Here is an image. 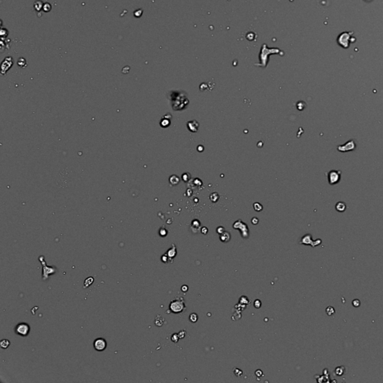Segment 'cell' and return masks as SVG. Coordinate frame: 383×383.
Returning <instances> with one entry per match:
<instances>
[{
	"instance_id": "cell-1",
	"label": "cell",
	"mask_w": 383,
	"mask_h": 383,
	"mask_svg": "<svg viewBox=\"0 0 383 383\" xmlns=\"http://www.w3.org/2000/svg\"><path fill=\"white\" fill-rule=\"evenodd\" d=\"M353 34L352 31H344V32L341 33L339 36H338V38H337V43L339 44L340 46L342 47L345 48H348L349 47V44L351 43V38H352V34Z\"/></svg>"
},
{
	"instance_id": "cell-2",
	"label": "cell",
	"mask_w": 383,
	"mask_h": 383,
	"mask_svg": "<svg viewBox=\"0 0 383 383\" xmlns=\"http://www.w3.org/2000/svg\"><path fill=\"white\" fill-rule=\"evenodd\" d=\"M169 308L174 313H180V312L183 311V309L185 308L183 299L181 298L180 299H173L170 303Z\"/></svg>"
},
{
	"instance_id": "cell-3",
	"label": "cell",
	"mask_w": 383,
	"mask_h": 383,
	"mask_svg": "<svg viewBox=\"0 0 383 383\" xmlns=\"http://www.w3.org/2000/svg\"><path fill=\"white\" fill-rule=\"evenodd\" d=\"M30 331V326L28 323H20L15 328L16 334L20 336H27Z\"/></svg>"
},
{
	"instance_id": "cell-4",
	"label": "cell",
	"mask_w": 383,
	"mask_h": 383,
	"mask_svg": "<svg viewBox=\"0 0 383 383\" xmlns=\"http://www.w3.org/2000/svg\"><path fill=\"white\" fill-rule=\"evenodd\" d=\"M341 171H332L329 173V182L330 184L333 185L339 182L340 178H341Z\"/></svg>"
},
{
	"instance_id": "cell-5",
	"label": "cell",
	"mask_w": 383,
	"mask_h": 383,
	"mask_svg": "<svg viewBox=\"0 0 383 383\" xmlns=\"http://www.w3.org/2000/svg\"><path fill=\"white\" fill-rule=\"evenodd\" d=\"M106 346H107V343H106V340L101 338V337L96 339L94 342V347L97 351H99V352L105 350Z\"/></svg>"
},
{
	"instance_id": "cell-6",
	"label": "cell",
	"mask_w": 383,
	"mask_h": 383,
	"mask_svg": "<svg viewBox=\"0 0 383 383\" xmlns=\"http://www.w3.org/2000/svg\"><path fill=\"white\" fill-rule=\"evenodd\" d=\"M355 147H356V145H355V142H354L353 140H349V142H346L345 145L338 146V147H337V150H339V151L346 152V151H349V150H355Z\"/></svg>"
},
{
	"instance_id": "cell-7",
	"label": "cell",
	"mask_w": 383,
	"mask_h": 383,
	"mask_svg": "<svg viewBox=\"0 0 383 383\" xmlns=\"http://www.w3.org/2000/svg\"><path fill=\"white\" fill-rule=\"evenodd\" d=\"M41 263H42V262H41ZM42 264L44 265V278H43V279H44V280H46V279L47 278L48 276H49V275L52 274V273H55V272H56V271H55V269H54V268H52V267H48L47 268V267L45 262H43Z\"/></svg>"
},
{
	"instance_id": "cell-8",
	"label": "cell",
	"mask_w": 383,
	"mask_h": 383,
	"mask_svg": "<svg viewBox=\"0 0 383 383\" xmlns=\"http://www.w3.org/2000/svg\"><path fill=\"white\" fill-rule=\"evenodd\" d=\"M166 254L168 256L169 259H173V258H175V257L176 256L177 254V250H176V247L174 244L172 245V248H170L168 251H167Z\"/></svg>"
},
{
	"instance_id": "cell-9",
	"label": "cell",
	"mask_w": 383,
	"mask_h": 383,
	"mask_svg": "<svg viewBox=\"0 0 383 383\" xmlns=\"http://www.w3.org/2000/svg\"><path fill=\"white\" fill-rule=\"evenodd\" d=\"M220 240L221 241L224 242V243H228L231 240L230 233L228 232L224 231L223 233L220 234Z\"/></svg>"
},
{
	"instance_id": "cell-10",
	"label": "cell",
	"mask_w": 383,
	"mask_h": 383,
	"mask_svg": "<svg viewBox=\"0 0 383 383\" xmlns=\"http://www.w3.org/2000/svg\"><path fill=\"white\" fill-rule=\"evenodd\" d=\"M346 206L345 203L341 202V201L337 202L335 205L336 210H337L338 212H344V211L346 210Z\"/></svg>"
},
{
	"instance_id": "cell-11",
	"label": "cell",
	"mask_w": 383,
	"mask_h": 383,
	"mask_svg": "<svg viewBox=\"0 0 383 383\" xmlns=\"http://www.w3.org/2000/svg\"><path fill=\"white\" fill-rule=\"evenodd\" d=\"M165 322V320H164V318L162 317L160 315H158V316L156 317V320H155V325L157 326H162L163 325Z\"/></svg>"
},
{
	"instance_id": "cell-12",
	"label": "cell",
	"mask_w": 383,
	"mask_h": 383,
	"mask_svg": "<svg viewBox=\"0 0 383 383\" xmlns=\"http://www.w3.org/2000/svg\"><path fill=\"white\" fill-rule=\"evenodd\" d=\"M9 345H10V341L6 339L2 340V341H1V343H0V346H1V347L2 349H7L9 346Z\"/></svg>"
},
{
	"instance_id": "cell-13",
	"label": "cell",
	"mask_w": 383,
	"mask_h": 383,
	"mask_svg": "<svg viewBox=\"0 0 383 383\" xmlns=\"http://www.w3.org/2000/svg\"><path fill=\"white\" fill-rule=\"evenodd\" d=\"M326 314H327L329 316H332L334 313H335V310L334 309V308L331 306H329L326 310Z\"/></svg>"
},
{
	"instance_id": "cell-14",
	"label": "cell",
	"mask_w": 383,
	"mask_h": 383,
	"mask_svg": "<svg viewBox=\"0 0 383 383\" xmlns=\"http://www.w3.org/2000/svg\"><path fill=\"white\" fill-rule=\"evenodd\" d=\"M198 319V315L196 314L195 313L191 314L190 316H189V320H190L192 323H196Z\"/></svg>"
},
{
	"instance_id": "cell-15",
	"label": "cell",
	"mask_w": 383,
	"mask_h": 383,
	"mask_svg": "<svg viewBox=\"0 0 383 383\" xmlns=\"http://www.w3.org/2000/svg\"><path fill=\"white\" fill-rule=\"evenodd\" d=\"M340 369H341V367H337V368L335 369V370H334V373H335L337 376L343 375V374H344V371H345L344 367H341V370H340Z\"/></svg>"
},
{
	"instance_id": "cell-16",
	"label": "cell",
	"mask_w": 383,
	"mask_h": 383,
	"mask_svg": "<svg viewBox=\"0 0 383 383\" xmlns=\"http://www.w3.org/2000/svg\"><path fill=\"white\" fill-rule=\"evenodd\" d=\"M93 281H94L93 278H92V277L88 278H87L86 280H85V284H84V287H89V286L91 285V284H92V283H93Z\"/></svg>"
},
{
	"instance_id": "cell-17",
	"label": "cell",
	"mask_w": 383,
	"mask_h": 383,
	"mask_svg": "<svg viewBox=\"0 0 383 383\" xmlns=\"http://www.w3.org/2000/svg\"><path fill=\"white\" fill-rule=\"evenodd\" d=\"M179 338H180V337H179V336H178V334H172V336H171V341H172L173 342H175V343L178 342V340H179Z\"/></svg>"
},
{
	"instance_id": "cell-18",
	"label": "cell",
	"mask_w": 383,
	"mask_h": 383,
	"mask_svg": "<svg viewBox=\"0 0 383 383\" xmlns=\"http://www.w3.org/2000/svg\"><path fill=\"white\" fill-rule=\"evenodd\" d=\"M161 260H162V261H163V263H166L168 262V260H170V259H169V258H168V255H167L166 254H163V256H162Z\"/></svg>"
},
{
	"instance_id": "cell-19",
	"label": "cell",
	"mask_w": 383,
	"mask_h": 383,
	"mask_svg": "<svg viewBox=\"0 0 383 383\" xmlns=\"http://www.w3.org/2000/svg\"><path fill=\"white\" fill-rule=\"evenodd\" d=\"M167 233H168V231L165 229L161 228L160 230V235L161 236H165L167 235Z\"/></svg>"
},
{
	"instance_id": "cell-20",
	"label": "cell",
	"mask_w": 383,
	"mask_h": 383,
	"mask_svg": "<svg viewBox=\"0 0 383 383\" xmlns=\"http://www.w3.org/2000/svg\"><path fill=\"white\" fill-rule=\"evenodd\" d=\"M254 307H255V308H261V301H260L259 299L255 300V301H254Z\"/></svg>"
},
{
	"instance_id": "cell-21",
	"label": "cell",
	"mask_w": 383,
	"mask_h": 383,
	"mask_svg": "<svg viewBox=\"0 0 383 383\" xmlns=\"http://www.w3.org/2000/svg\"><path fill=\"white\" fill-rule=\"evenodd\" d=\"M186 334V331H184V330H183V331H180L179 333H178V336H179L180 339H183V338H184Z\"/></svg>"
},
{
	"instance_id": "cell-22",
	"label": "cell",
	"mask_w": 383,
	"mask_h": 383,
	"mask_svg": "<svg viewBox=\"0 0 383 383\" xmlns=\"http://www.w3.org/2000/svg\"><path fill=\"white\" fill-rule=\"evenodd\" d=\"M352 305H353L355 307L360 306V301L358 299H355L353 302H352Z\"/></svg>"
},
{
	"instance_id": "cell-23",
	"label": "cell",
	"mask_w": 383,
	"mask_h": 383,
	"mask_svg": "<svg viewBox=\"0 0 383 383\" xmlns=\"http://www.w3.org/2000/svg\"><path fill=\"white\" fill-rule=\"evenodd\" d=\"M224 231H225V229H224L222 227H218V229H217V232H218V233H219V234L222 233Z\"/></svg>"
},
{
	"instance_id": "cell-24",
	"label": "cell",
	"mask_w": 383,
	"mask_h": 383,
	"mask_svg": "<svg viewBox=\"0 0 383 383\" xmlns=\"http://www.w3.org/2000/svg\"><path fill=\"white\" fill-rule=\"evenodd\" d=\"M181 290L183 292H186L188 290V286L186 285H183L182 287H181Z\"/></svg>"
},
{
	"instance_id": "cell-25",
	"label": "cell",
	"mask_w": 383,
	"mask_h": 383,
	"mask_svg": "<svg viewBox=\"0 0 383 383\" xmlns=\"http://www.w3.org/2000/svg\"><path fill=\"white\" fill-rule=\"evenodd\" d=\"M207 231H207V228H205V227H204V228L201 229V232H202V233H204V234H207Z\"/></svg>"
},
{
	"instance_id": "cell-26",
	"label": "cell",
	"mask_w": 383,
	"mask_h": 383,
	"mask_svg": "<svg viewBox=\"0 0 383 383\" xmlns=\"http://www.w3.org/2000/svg\"><path fill=\"white\" fill-rule=\"evenodd\" d=\"M255 374H256L257 377H261V375H262V371H261V370H257L256 373H255Z\"/></svg>"
},
{
	"instance_id": "cell-27",
	"label": "cell",
	"mask_w": 383,
	"mask_h": 383,
	"mask_svg": "<svg viewBox=\"0 0 383 383\" xmlns=\"http://www.w3.org/2000/svg\"><path fill=\"white\" fill-rule=\"evenodd\" d=\"M258 220L256 218H253V219H252V224H254V225H256V224H258Z\"/></svg>"
}]
</instances>
